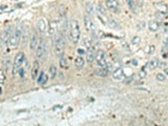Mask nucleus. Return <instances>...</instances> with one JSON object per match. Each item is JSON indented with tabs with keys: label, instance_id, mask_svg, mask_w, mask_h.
<instances>
[{
	"label": "nucleus",
	"instance_id": "1",
	"mask_svg": "<svg viewBox=\"0 0 168 126\" xmlns=\"http://www.w3.org/2000/svg\"><path fill=\"white\" fill-rule=\"evenodd\" d=\"M69 32H71V38L75 43L79 41L80 39V25H79V21L77 19H71L69 22Z\"/></svg>",
	"mask_w": 168,
	"mask_h": 126
},
{
	"label": "nucleus",
	"instance_id": "2",
	"mask_svg": "<svg viewBox=\"0 0 168 126\" xmlns=\"http://www.w3.org/2000/svg\"><path fill=\"white\" fill-rule=\"evenodd\" d=\"M54 45H55V52L56 55L60 57L62 54H64V39L61 34H57L54 38Z\"/></svg>",
	"mask_w": 168,
	"mask_h": 126
},
{
	"label": "nucleus",
	"instance_id": "3",
	"mask_svg": "<svg viewBox=\"0 0 168 126\" xmlns=\"http://www.w3.org/2000/svg\"><path fill=\"white\" fill-rule=\"evenodd\" d=\"M24 61V52H19L16 54L15 60H14V66H13V74H16L18 71L20 66L22 65V63Z\"/></svg>",
	"mask_w": 168,
	"mask_h": 126
},
{
	"label": "nucleus",
	"instance_id": "4",
	"mask_svg": "<svg viewBox=\"0 0 168 126\" xmlns=\"http://www.w3.org/2000/svg\"><path fill=\"white\" fill-rule=\"evenodd\" d=\"M47 52V44L44 40H40L39 43H38V46L36 48V55L37 57L41 59V58H44V56L46 55Z\"/></svg>",
	"mask_w": 168,
	"mask_h": 126
},
{
	"label": "nucleus",
	"instance_id": "5",
	"mask_svg": "<svg viewBox=\"0 0 168 126\" xmlns=\"http://www.w3.org/2000/svg\"><path fill=\"white\" fill-rule=\"evenodd\" d=\"M21 33H22V31H21L20 27H17L15 33L12 34L10 40H8V44H10L12 47L17 46V44H18V42H19V39H20V37H21Z\"/></svg>",
	"mask_w": 168,
	"mask_h": 126
},
{
	"label": "nucleus",
	"instance_id": "6",
	"mask_svg": "<svg viewBox=\"0 0 168 126\" xmlns=\"http://www.w3.org/2000/svg\"><path fill=\"white\" fill-rule=\"evenodd\" d=\"M105 6L107 8V10H109L113 13H119V10H120V3L118 1H115V0L105 1Z\"/></svg>",
	"mask_w": 168,
	"mask_h": 126
},
{
	"label": "nucleus",
	"instance_id": "7",
	"mask_svg": "<svg viewBox=\"0 0 168 126\" xmlns=\"http://www.w3.org/2000/svg\"><path fill=\"white\" fill-rule=\"evenodd\" d=\"M47 32H48V35L50 36H54L58 34V22L56 20H50V24H48V29H47Z\"/></svg>",
	"mask_w": 168,
	"mask_h": 126
},
{
	"label": "nucleus",
	"instance_id": "8",
	"mask_svg": "<svg viewBox=\"0 0 168 126\" xmlns=\"http://www.w3.org/2000/svg\"><path fill=\"white\" fill-rule=\"evenodd\" d=\"M47 29H48V27H47V23L45 18H40L39 20H38V22H37V29H38V32H39L41 35H43L45 32L47 31Z\"/></svg>",
	"mask_w": 168,
	"mask_h": 126
},
{
	"label": "nucleus",
	"instance_id": "9",
	"mask_svg": "<svg viewBox=\"0 0 168 126\" xmlns=\"http://www.w3.org/2000/svg\"><path fill=\"white\" fill-rule=\"evenodd\" d=\"M39 74H40V63L38 60H35L33 62V67H32V79L36 80Z\"/></svg>",
	"mask_w": 168,
	"mask_h": 126
},
{
	"label": "nucleus",
	"instance_id": "10",
	"mask_svg": "<svg viewBox=\"0 0 168 126\" xmlns=\"http://www.w3.org/2000/svg\"><path fill=\"white\" fill-rule=\"evenodd\" d=\"M83 20H84V26H85L86 31H88V32L94 31V24L92 19L90 18L89 16H84Z\"/></svg>",
	"mask_w": 168,
	"mask_h": 126
},
{
	"label": "nucleus",
	"instance_id": "11",
	"mask_svg": "<svg viewBox=\"0 0 168 126\" xmlns=\"http://www.w3.org/2000/svg\"><path fill=\"white\" fill-rule=\"evenodd\" d=\"M113 78L117 81H121V80H123L125 78V74H124V71L123 68H116L115 71H113Z\"/></svg>",
	"mask_w": 168,
	"mask_h": 126
},
{
	"label": "nucleus",
	"instance_id": "12",
	"mask_svg": "<svg viewBox=\"0 0 168 126\" xmlns=\"http://www.w3.org/2000/svg\"><path fill=\"white\" fill-rule=\"evenodd\" d=\"M155 6L157 8V10L162 14H166L168 12V6L165 2L163 1H155Z\"/></svg>",
	"mask_w": 168,
	"mask_h": 126
},
{
	"label": "nucleus",
	"instance_id": "13",
	"mask_svg": "<svg viewBox=\"0 0 168 126\" xmlns=\"http://www.w3.org/2000/svg\"><path fill=\"white\" fill-rule=\"evenodd\" d=\"M38 37H37L36 33H33L31 36V40H29V50H35L38 46Z\"/></svg>",
	"mask_w": 168,
	"mask_h": 126
},
{
	"label": "nucleus",
	"instance_id": "14",
	"mask_svg": "<svg viewBox=\"0 0 168 126\" xmlns=\"http://www.w3.org/2000/svg\"><path fill=\"white\" fill-rule=\"evenodd\" d=\"M96 54H97V52L94 50V46L90 48V50H87L86 52V61L88 63H92L94 60H96Z\"/></svg>",
	"mask_w": 168,
	"mask_h": 126
},
{
	"label": "nucleus",
	"instance_id": "15",
	"mask_svg": "<svg viewBox=\"0 0 168 126\" xmlns=\"http://www.w3.org/2000/svg\"><path fill=\"white\" fill-rule=\"evenodd\" d=\"M158 66H159V60H158L157 58H153V59L149 60L146 64L147 69H149V71H155Z\"/></svg>",
	"mask_w": 168,
	"mask_h": 126
},
{
	"label": "nucleus",
	"instance_id": "16",
	"mask_svg": "<svg viewBox=\"0 0 168 126\" xmlns=\"http://www.w3.org/2000/svg\"><path fill=\"white\" fill-rule=\"evenodd\" d=\"M160 27V22L158 20H150L148 22V29L150 32H157Z\"/></svg>",
	"mask_w": 168,
	"mask_h": 126
},
{
	"label": "nucleus",
	"instance_id": "17",
	"mask_svg": "<svg viewBox=\"0 0 168 126\" xmlns=\"http://www.w3.org/2000/svg\"><path fill=\"white\" fill-rule=\"evenodd\" d=\"M108 71L109 69L108 68H105V67H99L94 71V74L99 77H106L108 75Z\"/></svg>",
	"mask_w": 168,
	"mask_h": 126
},
{
	"label": "nucleus",
	"instance_id": "18",
	"mask_svg": "<svg viewBox=\"0 0 168 126\" xmlns=\"http://www.w3.org/2000/svg\"><path fill=\"white\" fill-rule=\"evenodd\" d=\"M47 80H48V77L46 76V74L44 73V71H40V74H39V77H38V83L39 84H45L47 82Z\"/></svg>",
	"mask_w": 168,
	"mask_h": 126
},
{
	"label": "nucleus",
	"instance_id": "19",
	"mask_svg": "<svg viewBox=\"0 0 168 126\" xmlns=\"http://www.w3.org/2000/svg\"><path fill=\"white\" fill-rule=\"evenodd\" d=\"M107 24L110 27H113V29H120V24L118 23V21L111 18V17H107Z\"/></svg>",
	"mask_w": 168,
	"mask_h": 126
},
{
	"label": "nucleus",
	"instance_id": "20",
	"mask_svg": "<svg viewBox=\"0 0 168 126\" xmlns=\"http://www.w3.org/2000/svg\"><path fill=\"white\" fill-rule=\"evenodd\" d=\"M84 64H85V61H84V59L81 56L76 57V59H75V66L77 68H82L84 66Z\"/></svg>",
	"mask_w": 168,
	"mask_h": 126
},
{
	"label": "nucleus",
	"instance_id": "21",
	"mask_svg": "<svg viewBox=\"0 0 168 126\" xmlns=\"http://www.w3.org/2000/svg\"><path fill=\"white\" fill-rule=\"evenodd\" d=\"M59 65H60L61 68H66L67 67V59H66L65 55L62 54L59 58Z\"/></svg>",
	"mask_w": 168,
	"mask_h": 126
},
{
	"label": "nucleus",
	"instance_id": "22",
	"mask_svg": "<svg viewBox=\"0 0 168 126\" xmlns=\"http://www.w3.org/2000/svg\"><path fill=\"white\" fill-rule=\"evenodd\" d=\"M85 10L88 15H92L94 14V4L90 1H87L85 2Z\"/></svg>",
	"mask_w": 168,
	"mask_h": 126
},
{
	"label": "nucleus",
	"instance_id": "23",
	"mask_svg": "<svg viewBox=\"0 0 168 126\" xmlns=\"http://www.w3.org/2000/svg\"><path fill=\"white\" fill-rule=\"evenodd\" d=\"M48 73H50V79H54L57 75V67L55 65H50V68H48Z\"/></svg>",
	"mask_w": 168,
	"mask_h": 126
},
{
	"label": "nucleus",
	"instance_id": "24",
	"mask_svg": "<svg viewBox=\"0 0 168 126\" xmlns=\"http://www.w3.org/2000/svg\"><path fill=\"white\" fill-rule=\"evenodd\" d=\"M127 5H128V8H130V10L132 13H136V2L134 1H131V0H128L127 1Z\"/></svg>",
	"mask_w": 168,
	"mask_h": 126
},
{
	"label": "nucleus",
	"instance_id": "25",
	"mask_svg": "<svg viewBox=\"0 0 168 126\" xmlns=\"http://www.w3.org/2000/svg\"><path fill=\"white\" fill-rule=\"evenodd\" d=\"M83 45L87 48V50H90L92 47V39L90 38H85L83 41Z\"/></svg>",
	"mask_w": 168,
	"mask_h": 126
},
{
	"label": "nucleus",
	"instance_id": "26",
	"mask_svg": "<svg viewBox=\"0 0 168 126\" xmlns=\"http://www.w3.org/2000/svg\"><path fill=\"white\" fill-rule=\"evenodd\" d=\"M97 12L99 14H101L102 16H105L106 15V10L104 8V6H103L101 3H98L97 4Z\"/></svg>",
	"mask_w": 168,
	"mask_h": 126
},
{
	"label": "nucleus",
	"instance_id": "27",
	"mask_svg": "<svg viewBox=\"0 0 168 126\" xmlns=\"http://www.w3.org/2000/svg\"><path fill=\"white\" fill-rule=\"evenodd\" d=\"M155 50V45H148L146 47V54L147 55H152Z\"/></svg>",
	"mask_w": 168,
	"mask_h": 126
},
{
	"label": "nucleus",
	"instance_id": "28",
	"mask_svg": "<svg viewBox=\"0 0 168 126\" xmlns=\"http://www.w3.org/2000/svg\"><path fill=\"white\" fill-rule=\"evenodd\" d=\"M155 78H157L158 81H160V82H164L166 80V76L164 75L163 73H159L157 74V76H155Z\"/></svg>",
	"mask_w": 168,
	"mask_h": 126
},
{
	"label": "nucleus",
	"instance_id": "29",
	"mask_svg": "<svg viewBox=\"0 0 168 126\" xmlns=\"http://www.w3.org/2000/svg\"><path fill=\"white\" fill-rule=\"evenodd\" d=\"M140 42H141V38L139 36H134L132 37V39H131V43L134 45H138L140 44Z\"/></svg>",
	"mask_w": 168,
	"mask_h": 126
},
{
	"label": "nucleus",
	"instance_id": "30",
	"mask_svg": "<svg viewBox=\"0 0 168 126\" xmlns=\"http://www.w3.org/2000/svg\"><path fill=\"white\" fill-rule=\"evenodd\" d=\"M124 74H125V77H131L132 76V69L130 67H126L123 68Z\"/></svg>",
	"mask_w": 168,
	"mask_h": 126
},
{
	"label": "nucleus",
	"instance_id": "31",
	"mask_svg": "<svg viewBox=\"0 0 168 126\" xmlns=\"http://www.w3.org/2000/svg\"><path fill=\"white\" fill-rule=\"evenodd\" d=\"M146 76H147L146 69H145V68H142L141 71H139V78H140V79H144Z\"/></svg>",
	"mask_w": 168,
	"mask_h": 126
},
{
	"label": "nucleus",
	"instance_id": "32",
	"mask_svg": "<svg viewBox=\"0 0 168 126\" xmlns=\"http://www.w3.org/2000/svg\"><path fill=\"white\" fill-rule=\"evenodd\" d=\"M5 83V74L4 71H1V85L3 86V84Z\"/></svg>",
	"mask_w": 168,
	"mask_h": 126
},
{
	"label": "nucleus",
	"instance_id": "33",
	"mask_svg": "<svg viewBox=\"0 0 168 126\" xmlns=\"http://www.w3.org/2000/svg\"><path fill=\"white\" fill-rule=\"evenodd\" d=\"M163 36L165 38V40H168V29H164V33H163Z\"/></svg>",
	"mask_w": 168,
	"mask_h": 126
},
{
	"label": "nucleus",
	"instance_id": "34",
	"mask_svg": "<svg viewBox=\"0 0 168 126\" xmlns=\"http://www.w3.org/2000/svg\"><path fill=\"white\" fill-rule=\"evenodd\" d=\"M4 65L6 66V67L10 65V58H6V59L4 60Z\"/></svg>",
	"mask_w": 168,
	"mask_h": 126
},
{
	"label": "nucleus",
	"instance_id": "35",
	"mask_svg": "<svg viewBox=\"0 0 168 126\" xmlns=\"http://www.w3.org/2000/svg\"><path fill=\"white\" fill-rule=\"evenodd\" d=\"M131 62H132V65H134V66L138 65V61L134 60H134H131Z\"/></svg>",
	"mask_w": 168,
	"mask_h": 126
},
{
	"label": "nucleus",
	"instance_id": "36",
	"mask_svg": "<svg viewBox=\"0 0 168 126\" xmlns=\"http://www.w3.org/2000/svg\"><path fill=\"white\" fill-rule=\"evenodd\" d=\"M164 75H165V76H168V67L164 68Z\"/></svg>",
	"mask_w": 168,
	"mask_h": 126
},
{
	"label": "nucleus",
	"instance_id": "37",
	"mask_svg": "<svg viewBox=\"0 0 168 126\" xmlns=\"http://www.w3.org/2000/svg\"><path fill=\"white\" fill-rule=\"evenodd\" d=\"M78 52L79 54H84V50H78Z\"/></svg>",
	"mask_w": 168,
	"mask_h": 126
},
{
	"label": "nucleus",
	"instance_id": "38",
	"mask_svg": "<svg viewBox=\"0 0 168 126\" xmlns=\"http://www.w3.org/2000/svg\"><path fill=\"white\" fill-rule=\"evenodd\" d=\"M164 57H165V58H168V50H167V52H165V54H164Z\"/></svg>",
	"mask_w": 168,
	"mask_h": 126
}]
</instances>
